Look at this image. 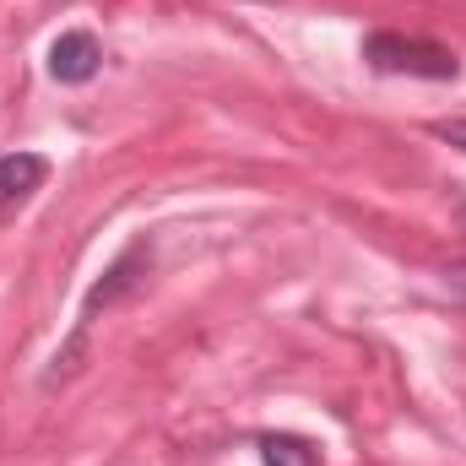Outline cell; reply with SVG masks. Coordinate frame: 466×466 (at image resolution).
<instances>
[{"label": "cell", "instance_id": "1", "mask_svg": "<svg viewBox=\"0 0 466 466\" xmlns=\"http://www.w3.org/2000/svg\"><path fill=\"white\" fill-rule=\"evenodd\" d=\"M363 60L374 71H385V76H423V82H451L461 71L456 49L429 44V38H407V33H369Z\"/></svg>", "mask_w": 466, "mask_h": 466}, {"label": "cell", "instance_id": "2", "mask_svg": "<svg viewBox=\"0 0 466 466\" xmlns=\"http://www.w3.org/2000/svg\"><path fill=\"white\" fill-rule=\"evenodd\" d=\"M147 266H152V244L147 238H136L125 255H119L115 266L104 271V282H93V293H87V304H82V326H76V342H71V352H60L55 363H71L76 352H82V337H87V320L98 315V309H115L125 293H136L141 282H147Z\"/></svg>", "mask_w": 466, "mask_h": 466}, {"label": "cell", "instance_id": "3", "mask_svg": "<svg viewBox=\"0 0 466 466\" xmlns=\"http://www.w3.org/2000/svg\"><path fill=\"white\" fill-rule=\"evenodd\" d=\"M98 66H104V49H98V38L93 33H60L55 44H49V76L55 82H93L98 76Z\"/></svg>", "mask_w": 466, "mask_h": 466}, {"label": "cell", "instance_id": "4", "mask_svg": "<svg viewBox=\"0 0 466 466\" xmlns=\"http://www.w3.org/2000/svg\"><path fill=\"white\" fill-rule=\"evenodd\" d=\"M44 179H49V163H44L38 152H11V157H0V218L16 212L22 201H33V190H44Z\"/></svg>", "mask_w": 466, "mask_h": 466}, {"label": "cell", "instance_id": "5", "mask_svg": "<svg viewBox=\"0 0 466 466\" xmlns=\"http://www.w3.org/2000/svg\"><path fill=\"white\" fill-rule=\"evenodd\" d=\"M260 456H266V466H315V451L299 434H266Z\"/></svg>", "mask_w": 466, "mask_h": 466}, {"label": "cell", "instance_id": "6", "mask_svg": "<svg viewBox=\"0 0 466 466\" xmlns=\"http://www.w3.org/2000/svg\"><path fill=\"white\" fill-rule=\"evenodd\" d=\"M429 136H434V141H445V147H456V152H466V115L434 119V125H429Z\"/></svg>", "mask_w": 466, "mask_h": 466}, {"label": "cell", "instance_id": "7", "mask_svg": "<svg viewBox=\"0 0 466 466\" xmlns=\"http://www.w3.org/2000/svg\"><path fill=\"white\" fill-rule=\"evenodd\" d=\"M456 223H461V233H466V201H461V207H456Z\"/></svg>", "mask_w": 466, "mask_h": 466}]
</instances>
